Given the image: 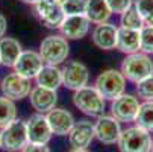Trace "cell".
Masks as SVG:
<instances>
[{"mask_svg": "<svg viewBox=\"0 0 153 152\" xmlns=\"http://www.w3.org/2000/svg\"><path fill=\"white\" fill-rule=\"evenodd\" d=\"M73 103L77 110L91 117H100L106 110V100L94 85H85L73 91Z\"/></svg>", "mask_w": 153, "mask_h": 152, "instance_id": "cell-1", "label": "cell"}, {"mask_svg": "<svg viewBox=\"0 0 153 152\" xmlns=\"http://www.w3.org/2000/svg\"><path fill=\"white\" fill-rule=\"evenodd\" d=\"M120 72L126 78V81L137 84L141 79L153 75V61L149 55L143 52L130 53L126 55V58L121 61Z\"/></svg>", "mask_w": 153, "mask_h": 152, "instance_id": "cell-2", "label": "cell"}, {"mask_svg": "<svg viewBox=\"0 0 153 152\" xmlns=\"http://www.w3.org/2000/svg\"><path fill=\"white\" fill-rule=\"evenodd\" d=\"M39 56L42 58L44 64H52V66H61L62 62L67 61L70 55V44L68 40L59 35H49L41 41L39 44Z\"/></svg>", "mask_w": 153, "mask_h": 152, "instance_id": "cell-3", "label": "cell"}, {"mask_svg": "<svg viewBox=\"0 0 153 152\" xmlns=\"http://www.w3.org/2000/svg\"><path fill=\"white\" fill-rule=\"evenodd\" d=\"M126 78L117 69H108L99 73L94 81L97 91L105 97V100H114L126 91Z\"/></svg>", "mask_w": 153, "mask_h": 152, "instance_id": "cell-4", "label": "cell"}, {"mask_svg": "<svg viewBox=\"0 0 153 152\" xmlns=\"http://www.w3.org/2000/svg\"><path fill=\"white\" fill-rule=\"evenodd\" d=\"M117 145L120 152H150L152 136L149 131L134 125L121 129Z\"/></svg>", "mask_w": 153, "mask_h": 152, "instance_id": "cell-5", "label": "cell"}, {"mask_svg": "<svg viewBox=\"0 0 153 152\" xmlns=\"http://www.w3.org/2000/svg\"><path fill=\"white\" fill-rule=\"evenodd\" d=\"M29 143L26 122L15 119L3 129H0V145L8 152H18Z\"/></svg>", "mask_w": 153, "mask_h": 152, "instance_id": "cell-6", "label": "cell"}, {"mask_svg": "<svg viewBox=\"0 0 153 152\" xmlns=\"http://www.w3.org/2000/svg\"><path fill=\"white\" fill-rule=\"evenodd\" d=\"M140 110V99L134 94L123 93L114 100H111V116L120 123L135 122Z\"/></svg>", "mask_w": 153, "mask_h": 152, "instance_id": "cell-7", "label": "cell"}, {"mask_svg": "<svg viewBox=\"0 0 153 152\" xmlns=\"http://www.w3.org/2000/svg\"><path fill=\"white\" fill-rule=\"evenodd\" d=\"M62 85L71 91H76L90 82V70L80 61H68L61 69Z\"/></svg>", "mask_w": 153, "mask_h": 152, "instance_id": "cell-8", "label": "cell"}, {"mask_svg": "<svg viewBox=\"0 0 153 152\" xmlns=\"http://www.w3.org/2000/svg\"><path fill=\"white\" fill-rule=\"evenodd\" d=\"M0 90H2V94L5 97L15 102L29 96L32 90V84H30V79L20 76L15 72H11L0 81Z\"/></svg>", "mask_w": 153, "mask_h": 152, "instance_id": "cell-9", "label": "cell"}, {"mask_svg": "<svg viewBox=\"0 0 153 152\" xmlns=\"http://www.w3.org/2000/svg\"><path fill=\"white\" fill-rule=\"evenodd\" d=\"M33 6V12L38 17V20L49 29H59L62 21L65 18V14L61 6H56L50 3L49 0H38Z\"/></svg>", "mask_w": 153, "mask_h": 152, "instance_id": "cell-10", "label": "cell"}, {"mask_svg": "<svg viewBox=\"0 0 153 152\" xmlns=\"http://www.w3.org/2000/svg\"><path fill=\"white\" fill-rule=\"evenodd\" d=\"M42 66H44V61H42V58L39 56L38 52H35V50H23L20 53L18 59L15 61L12 69L20 76L32 81V79L36 78V75L39 73Z\"/></svg>", "mask_w": 153, "mask_h": 152, "instance_id": "cell-11", "label": "cell"}, {"mask_svg": "<svg viewBox=\"0 0 153 152\" xmlns=\"http://www.w3.org/2000/svg\"><path fill=\"white\" fill-rule=\"evenodd\" d=\"M121 134L120 122L112 116H100L94 123V136L103 145H115Z\"/></svg>", "mask_w": 153, "mask_h": 152, "instance_id": "cell-12", "label": "cell"}, {"mask_svg": "<svg viewBox=\"0 0 153 152\" xmlns=\"http://www.w3.org/2000/svg\"><path fill=\"white\" fill-rule=\"evenodd\" d=\"M26 131L29 143H38V145H47L53 136L49 122L46 119V114L41 113H36L29 117V120L26 122Z\"/></svg>", "mask_w": 153, "mask_h": 152, "instance_id": "cell-13", "label": "cell"}, {"mask_svg": "<svg viewBox=\"0 0 153 152\" xmlns=\"http://www.w3.org/2000/svg\"><path fill=\"white\" fill-rule=\"evenodd\" d=\"M90 28L91 23L85 15H65L59 32L67 40H82L88 35Z\"/></svg>", "mask_w": 153, "mask_h": 152, "instance_id": "cell-14", "label": "cell"}, {"mask_svg": "<svg viewBox=\"0 0 153 152\" xmlns=\"http://www.w3.org/2000/svg\"><path fill=\"white\" fill-rule=\"evenodd\" d=\"M27 97L30 100L32 108L36 113H41V114H47L58 103L56 90H49V88H44V87H39V85L32 87Z\"/></svg>", "mask_w": 153, "mask_h": 152, "instance_id": "cell-15", "label": "cell"}, {"mask_svg": "<svg viewBox=\"0 0 153 152\" xmlns=\"http://www.w3.org/2000/svg\"><path fill=\"white\" fill-rule=\"evenodd\" d=\"M94 139V123L88 120L74 122L71 131L68 133V142L74 149H86Z\"/></svg>", "mask_w": 153, "mask_h": 152, "instance_id": "cell-16", "label": "cell"}, {"mask_svg": "<svg viewBox=\"0 0 153 152\" xmlns=\"http://www.w3.org/2000/svg\"><path fill=\"white\" fill-rule=\"evenodd\" d=\"M117 31L118 28L109 21L96 25L91 32L93 44L99 47L100 50H112L115 49V41H117Z\"/></svg>", "mask_w": 153, "mask_h": 152, "instance_id": "cell-17", "label": "cell"}, {"mask_svg": "<svg viewBox=\"0 0 153 152\" xmlns=\"http://www.w3.org/2000/svg\"><path fill=\"white\" fill-rule=\"evenodd\" d=\"M49 126L52 129V134L55 136H68L71 128L74 125V117L70 111L64 108H53L46 114Z\"/></svg>", "mask_w": 153, "mask_h": 152, "instance_id": "cell-18", "label": "cell"}, {"mask_svg": "<svg viewBox=\"0 0 153 152\" xmlns=\"http://www.w3.org/2000/svg\"><path fill=\"white\" fill-rule=\"evenodd\" d=\"M21 52H23V47L18 40L12 37L0 38V66L12 69Z\"/></svg>", "mask_w": 153, "mask_h": 152, "instance_id": "cell-19", "label": "cell"}, {"mask_svg": "<svg viewBox=\"0 0 153 152\" xmlns=\"http://www.w3.org/2000/svg\"><path fill=\"white\" fill-rule=\"evenodd\" d=\"M115 49L124 55L140 52V31H132L126 28H118Z\"/></svg>", "mask_w": 153, "mask_h": 152, "instance_id": "cell-20", "label": "cell"}, {"mask_svg": "<svg viewBox=\"0 0 153 152\" xmlns=\"http://www.w3.org/2000/svg\"><path fill=\"white\" fill-rule=\"evenodd\" d=\"M36 85L44 87L49 90H58L62 85V73L59 66H52V64H44L41 67L39 73L35 78Z\"/></svg>", "mask_w": 153, "mask_h": 152, "instance_id": "cell-21", "label": "cell"}, {"mask_svg": "<svg viewBox=\"0 0 153 152\" xmlns=\"http://www.w3.org/2000/svg\"><path fill=\"white\" fill-rule=\"evenodd\" d=\"M112 12L109 11L106 0H86L85 17L90 20L93 25H100L105 21H109Z\"/></svg>", "mask_w": 153, "mask_h": 152, "instance_id": "cell-22", "label": "cell"}, {"mask_svg": "<svg viewBox=\"0 0 153 152\" xmlns=\"http://www.w3.org/2000/svg\"><path fill=\"white\" fill-rule=\"evenodd\" d=\"M135 125L149 133H153V100L140 103V110L135 117Z\"/></svg>", "mask_w": 153, "mask_h": 152, "instance_id": "cell-23", "label": "cell"}, {"mask_svg": "<svg viewBox=\"0 0 153 152\" xmlns=\"http://www.w3.org/2000/svg\"><path fill=\"white\" fill-rule=\"evenodd\" d=\"M144 25H146L144 20L141 18V15L138 14V11H137V8L134 5L120 15V28L132 29V31H140Z\"/></svg>", "mask_w": 153, "mask_h": 152, "instance_id": "cell-24", "label": "cell"}, {"mask_svg": "<svg viewBox=\"0 0 153 152\" xmlns=\"http://www.w3.org/2000/svg\"><path fill=\"white\" fill-rule=\"evenodd\" d=\"M15 119H17L15 102L5 96H0V129H3Z\"/></svg>", "mask_w": 153, "mask_h": 152, "instance_id": "cell-25", "label": "cell"}, {"mask_svg": "<svg viewBox=\"0 0 153 152\" xmlns=\"http://www.w3.org/2000/svg\"><path fill=\"white\" fill-rule=\"evenodd\" d=\"M140 52L153 55V25H144L140 29Z\"/></svg>", "mask_w": 153, "mask_h": 152, "instance_id": "cell-26", "label": "cell"}, {"mask_svg": "<svg viewBox=\"0 0 153 152\" xmlns=\"http://www.w3.org/2000/svg\"><path fill=\"white\" fill-rule=\"evenodd\" d=\"M135 93H137V97H140L143 102H147V100H153V75L141 79L140 82L135 84Z\"/></svg>", "mask_w": 153, "mask_h": 152, "instance_id": "cell-27", "label": "cell"}, {"mask_svg": "<svg viewBox=\"0 0 153 152\" xmlns=\"http://www.w3.org/2000/svg\"><path fill=\"white\" fill-rule=\"evenodd\" d=\"M134 6L146 25H153V0H134Z\"/></svg>", "mask_w": 153, "mask_h": 152, "instance_id": "cell-28", "label": "cell"}, {"mask_svg": "<svg viewBox=\"0 0 153 152\" xmlns=\"http://www.w3.org/2000/svg\"><path fill=\"white\" fill-rule=\"evenodd\" d=\"M86 0H67L62 5V11L65 15H85Z\"/></svg>", "mask_w": 153, "mask_h": 152, "instance_id": "cell-29", "label": "cell"}, {"mask_svg": "<svg viewBox=\"0 0 153 152\" xmlns=\"http://www.w3.org/2000/svg\"><path fill=\"white\" fill-rule=\"evenodd\" d=\"M106 3H108L109 11H111L112 14L121 15L124 11H127L134 5V0H106Z\"/></svg>", "mask_w": 153, "mask_h": 152, "instance_id": "cell-30", "label": "cell"}, {"mask_svg": "<svg viewBox=\"0 0 153 152\" xmlns=\"http://www.w3.org/2000/svg\"><path fill=\"white\" fill-rule=\"evenodd\" d=\"M20 152H50L47 145H38V143H27Z\"/></svg>", "mask_w": 153, "mask_h": 152, "instance_id": "cell-31", "label": "cell"}, {"mask_svg": "<svg viewBox=\"0 0 153 152\" xmlns=\"http://www.w3.org/2000/svg\"><path fill=\"white\" fill-rule=\"evenodd\" d=\"M8 31V20L3 14H0V38H3Z\"/></svg>", "mask_w": 153, "mask_h": 152, "instance_id": "cell-32", "label": "cell"}, {"mask_svg": "<svg viewBox=\"0 0 153 152\" xmlns=\"http://www.w3.org/2000/svg\"><path fill=\"white\" fill-rule=\"evenodd\" d=\"M49 2L53 3V5H56V6H61V8H62V5L67 2V0H49Z\"/></svg>", "mask_w": 153, "mask_h": 152, "instance_id": "cell-33", "label": "cell"}, {"mask_svg": "<svg viewBox=\"0 0 153 152\" xmlns=\"http://www.w3.org/2000/svg\"><path fill=\"white\" fill-rule=\"evenodd\" d=\"M21 2H23V3H27V5H35L38 0H21Z\"/></svg>", "mask_w": 153, "mask_h": 152, "instance_id": "cell-34", "label": "cell"}, {"mask_svg": "<svg viewBox=\"0 0 153 152\" xmlns=\"http://www.w3.org/2000/svg\"><path fill=\"white\" fill-rule=\"evenodd\" d=\"M70 152H88V151H86V149H74V148H73Z\"/></svg>", "mask_w": 153, "mask_h": 152, "instance_id": "cell-35", "label": "cell"}, {"mask_svg": "<svg viewBox=\"0 0 153 152\" xmlns=\"http://www.w3.org/2000/svg\"><path fill=\"white\" fill-rule=\"evenodd\" d=\"M150 152H153V140H152V148H150Z\"/></svg>", "mask_w": 153, "mask_h": 152, "instance_id": "cell-36", "label": "cell"}, {"mask_svg": "<svg viewBox=\"0 0 153 152\" xmlns=\"http://www.w3.org/2000/svg\"><path fill=\"white\" fill-rule=\"evenodd\" d=\"M0 148H2V145H0Z\"/></svg>", "mask_w": 153, "mask_h": 152, "instance_id": "cell-37", "label": "cell"}]
</instances>
